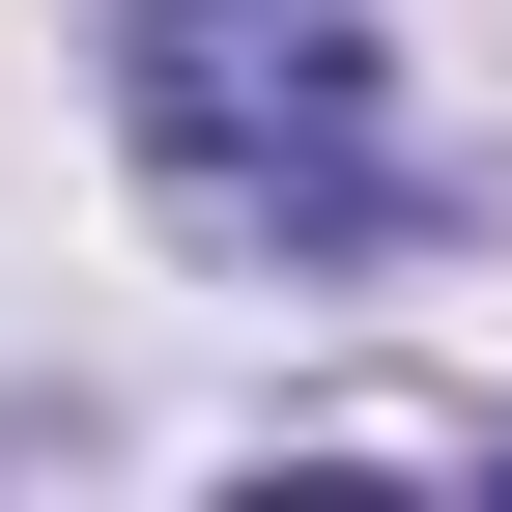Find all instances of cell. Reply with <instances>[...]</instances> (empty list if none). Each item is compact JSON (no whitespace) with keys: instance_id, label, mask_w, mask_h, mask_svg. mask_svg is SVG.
Instances as JSON below:
<instances>
[{"instance_id":"obj_1","label":"cell","mask_w":512,"mask_h":512,"mask_svg":"<svg viewBox=\"0 0 512 512\" xmlns=\"http://www.w3.org/2000/svg\"><path fill=\"white\" fill-rule=\"evenodd\" d=\"M143 171L228 256H370V228H399L370 29H342V0H143Z\"/></svg>"}]
</instances>
